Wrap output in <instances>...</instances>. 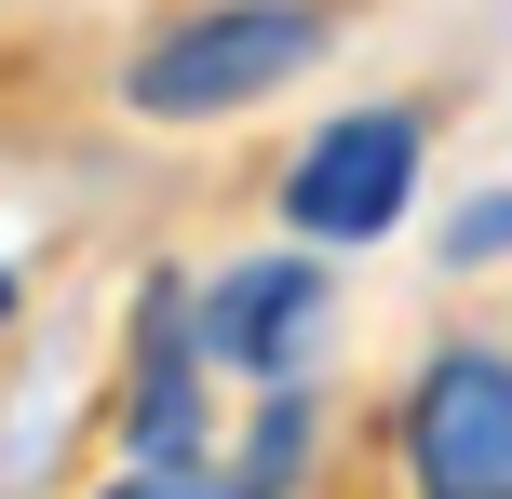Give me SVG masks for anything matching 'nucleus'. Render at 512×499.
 <instances>
[{"mask_svg": "<svg viewBox=\"0 0 512 499\" xmlns=\"http://www.w3.org/2000/svg\"><path fill=\"white\" fill-rule=\"evenodd\" d=\"M405 473H418V499H512V365L499 351H432L418 365Z\"/></svg>", "mask_w": 512, "mask_h": 499, "instance_id": "obj_2", "label": "nucleus"}, {"mask_svg": "<svg viewBox=\"0 0 512 499\" xmlns=\"http://www.w3.org/2000/svg\"><path fill=\"white\" fill-rule=\"evenodd\" d=\"M0 311H14V270H0Z\"/></svg>", "mask_w": 512, "mask_h": 499, "instance_id": "obj_9", "label": "nucleus"}, {"mask_svg": "<svg viewBox=\"0 0 512 499\" xmlns=\"http://www.w3.org/2000/svg\"><path fill=\"white\" fill-rule=\"evenodd\" d=\"M405 203H418V108H351V122H324L297 149V176H283V216H297L310 243H378Z\"/></svg>", "mask_w": 512, "mask_h": 499, "instance_id": "obj_3", "label": "nucleus"}, {"mask_svg": "<svg viewBox=\"0 0 512 499\" xmlns=\"http://www.w3.org/2000/svg\"><path fill=\"white\" fill-rule=\"evenodd\" d=\"M324 54V0H230V14H189L176 41H149L122 68V95L149 122H216V108H256Z\"/></svg>", "mask_w": 512, "mask_h": 499, "instance_id": "obj_1", "label": "nucleus"}, {"mask_svg": "<svg viewBox=\"0 0 512 499\" xmlns=\"http://www.w3.org/2000/svg\"><path fill=\"white\" fill-rule=\"evenodd\" d=\"M445 243H459V257H499V243H512V203H472V216H459Z\"/></svg>", "mask_w": 512, "mask_h": 499, "instance_id": "obj_8", "label": "nucleus"}, {"mask_svg": "<svg viewBox=\"0 0 512 499\" xmlns=\"http://www.w3.org/2000/svg\"><path fill=\"white\" fill-rule=\"evenodd\" d=\"M310 324H324V270H310V257H243L230 284L189 297V338H203V365L256 378V392H297Z\"/></svg>", "mask_w": 512, "mask_h": 499, "instance_id": "obj_4", "label": "nucleus"}, {"mask_svg": "<svg viewBox=\"0 0 512 499\" xmlns=\"http://www.w3.org/2000/svg\"><path fill=\"white\" fill-rule=\"evenodd\" d=\"M122 432H135V473H189L203 459V338H189V297H149Z\"/></svg>", "mask_w": 512, "mask_h": 499, "instance_id": "obj_5", "label": "nucleus"}, {"mask_svg": "<svg viewBox=\"0 0 512 499\" xmlns=\"http://www.w3.org/2000/svg\"><path fill=\"white\" fill-rule=\"evenodd\" d=\"M297 446H310L297 392H270V419H256V499H270V486H297Z\"/></svg>", "mask_w": 512, "mask_h": 499, "instance_id": "obj_6", "label": "nucleus"}, {"mask_svg": "<svg viewBox=\"0 0 512 499\" xmlns=\"http://www.w3.org/2000/svg\"><path fill=\"white\" fill-rule=\"evenodd\" d=\"M108 499H256L243 473H122Z\"/></svg>", "mask_w": 512, "mask_h": 499, "instance_id": "obj_7", "label": "nucleus"}]
</instances>
